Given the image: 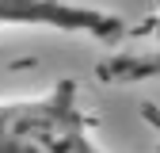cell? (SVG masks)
Masks as SVG:
<instances>
[{
    "mask_svg": "<svg viewBox=\"0 0 160 153\" xmlns=\"http://www.w3.org/2000/svg\"><path fill=\"white\" fill-rule=\"evenodd\" d=\"M0 153H122L92 138L76 81L61 76L42 96L0 100Z\"/></svg>",
    "mask_w": 160,
    "mask_h": 153,
    "instance_id": "6da1fadb",
    "label": "cell"
},
{
    "mask_svg": "<svg viewBox=\"0 0 160 153\" xmlns=\"http://www.w3.org/2000/svg\"><path fill=\"white\" fill-rule=\"evenodd\" d=\"M0 27H42L95 42H118L126 34V19L80 0H0Z\"/></svg>",
    "mask_w": 160,
    "mask_h": 153,
    "instance_id": "7a4b0ae2",
    "label": "cell"
},
{
    "mask_svg": "<svg viewBox=\"0 0 160 153\" xmlns=\"http://www.w3.org/2000/svg\"><path fill=\"white\" fill-rule=\"evenodd\" d=\"M99 81L107 84H141V81H160V46L152 50H133V54H114L95 69Z\"/></svg>",
    "mask_w": 160,
    "mask_h": 153,
    "instance_id": "3957f363",
    "label": "cell"
}]
</instances>
